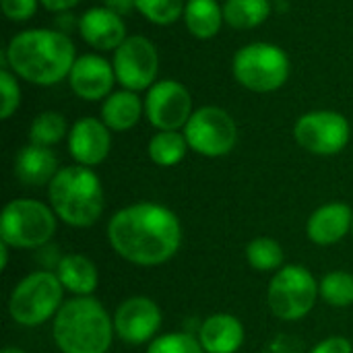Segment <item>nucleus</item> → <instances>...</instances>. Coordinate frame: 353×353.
Segmentation results:
<instances>
[{"instance_id":"obj_1","label":"nucleus","mask_w":353,"mask_h":353,"mask_svg":"<svg viewBox=\"0 0 353 353\" xmlns=\"http://www.w3.org/2000/svg\"><path fill=\"white\" fill-rule=\"evenodd\" d=\"M108 240L124 261L139 267H157L180 250L182 225L168 207L137 203L120 209L110 219Z\"/></svg>"},{"instance_id":"obj_2","label":"nucleus","mask_w":353,"mask_h":353,"mask_svg":"<svg viewBox=\"0 0 353 353\" xmlns=\"http://www.w3.org/2000/svg\"><path fill=\"white\" fill-rule=\"evenodd\" d=\"M2 56V68L31 85L52 87L68 79L77 60V48L68 33L39 27L12 35Z\"/></svg>"},{"instance_id":"obj_3","label":"nucleus","mask_w":353,"mask_h":353,"mask_svg":"<svg viewBox=\"0 0 353 353\" xmlns=\"http://www.w3.org/2000/svg\"><path fill=\"white\" fill-rule=\"evenodd\" d=\"M54 341L62 353H108L114 339V319L91 296H77L54 316Z\"/></svg>"},{"instance_id":"obj_4","label":"nucleus","mask_w":353,"mask_h":353,"mask_svg":"<svg viewBox=\"0 0 353 353\" xmlns=\"http://www.w3.org/2000/svg\"><path fill=\"white\" fill-rule=\"evenodd\" d=\"M50 205L60 221L70 228H91L103 213V188L99 176L85 165L60 168L48 184Z\"/></svg>"},{"instance_id":"obj_5","label":"nucleus","mask_w":353,"mask_h":353,"mask_svg":"<svg viewBox=\"0 0 353 353\" xmlns=\"http://www.w3.org/2000/svg\"><path fill=\"white\" fill-rule=\"evenodd\" d=\"M290 56L271 41H252L242 46L232 60L234 79L248 91L273 93L290 79Z\"/></svg>"},{"instance_id":"obj_6","label":"nucleus","mask_w":353,"mask_h":353,"mask_svg":"<svg viewBox=\"0 0 353 353\" xmlns=\"http://www.w3.org/2000/svg\"><path fill=\"white\" fill-rule=\"evenodd\" d=\"M64 285L60 283L56 273L35 271L23 277L10 298H8V314L21 327H39L62 308Z\"/></svg>"},{"instance_id":"obj_7","label":"nucleus","mask_w":353,"mask_h":353,"mask_svg":"<svg viewBox=\"0 0 353 353\" xmlns=\"http://www.w3.org/2000/svg\"><path fill=\"white\" fill-rule=\"evenodd\" d=\"M56 232V213L35 199L10 201L0 217V238L12 248H39Z\"/></svg>"},{"instance_id":"obj_8","label":"nucleus","mask_w":353,"mask_h":353,"mask_svg":"<svg viewBox=\"0 0 353 353\" xmlns=\"http://www.w3.org/2000/svg\"><path fill=\"white\" fill-rule=\"evenodd\" d=\"M319 294V283L306 267L288 265L273 275L267 300L271 312L277 319L292 323L310 314Z\"/></svg>"},{"instance_id":"obj_9","label":"nucleus","mask_w":353,"mask_h":353,"mask_svg":"<svg viewBox=\"0 0 353 353\" xmlns=\"http://www.w3.org/2000/svg\"><path fill=\"white\" fill-rule=\"evenodd\" d=\"M188 147L203 157H223L238 143V126L232 114L219 105H203L184 126Z\"/></svg>"},{"instance_id":"obj_10","label":"nucleus","mask_w":353,"mask_h":353,"mask_svg":"<svg viewBox=\"0 0 353 353\" xmlns=\"http://www.w3.org/2000/svg\"><path fill=\"white\" fill-rule=\"evenodd\" d=\"M294 139L304 151L329 157L341 153L347 147L352 139V126L339 112L314 110L302 114L296 120Z\"/></svg>"},{"instance_id":"obj_11","label":"nucleus","mask_w":353,"mask_h":353,"mask_svg":"<svg viewBox=\"0 0 353 353\" xmlns=\"http://www.w3.org/2000/svg\"><path fill=\"white\" fill-rule=\"evenodd\" d=\"M116 81L128 91H147L157 83L159 54L155 43L145 35H128L112 56Z\"/></svg>"},{"instance_id":"obj_12","label":"nucleus","mask_w":353,"mask_h":353,"mask_svg":"<svg viewBox=\"0 0 353 353\" xmlns=\"http://www.w3.org/2000/svg\"><path fill=\"white\" fill-rule=\"evenodd\" d=\"M143 101L145 118L157 130L184 128L194 112L190 91L174 79H161L151 85Z\"/></svg>"},{"instance_id":"obj_13","label":"nucleus","mask_w":353,"mask_h":353,"mask_svg":"<svg viewBox=\"0 0 353 353\" xmlns=\"http://www.w3.org/2000/svg\"><path fill=\"white\" fill-rule=\"evenodd\" d=\"M161 327L159 306L145 296H134L124 300L114 314L116 335L130 345H143L153 341Z\"/></svg>"},{"instance_id":"obj_14","label":"nucleus","mask_w":353,"mask_h":353,"mask_svg":"<svg viewBox=\"0 0 353 353\" xmlns=\"http://www.w3.org/2000/svg\"><path fill=\"white\" fill-rule=\"evenodd\" d=\"M116 83L118 81L114 64L99 54L77 56L68 74V85L72 93L83 101H103L108 95L114 93Z\"/></svg>"},{"instance_id":"obj_15","label":"nucleus","mask_w":353,"mask_h":353,"mask_svg":"<svg viewBox=\"0 0 353 353\" xmlns=\"http://www.w3.org/2000/svg\"><path fill=\"white\" fill-rule=\"evenodd\" d=\"M112 149V130L103 120L85 116L79 118L68 132V153L70 157L85 168H95L110 155Z\"/></svg>"},{"instance_id":"obj_16","label":"nucleus","mask_w":353,"mask_h":353,"mask_svg":"<svg viewBox=\"0 0 353 353\" xmlns=\"http://www.w3.org/2000/svg\"><path fill=\"white\" fill-rule=\"evenodd\" d=\"M79 35L97 52H114L128 37L124 17L116 14L108 6L87 8L79 17Z\"/></svg>"},{"instance_id":"obj_17","label":"nucleus","mask_w":353,"mask_h":353,"mask_svg":"<svg viewBox=\"0 0 353 353\" xmlns=\"http://www.w3.org/2000/svg\"><path fill=\"white\" fill-rule=\"evenodd\" d=\"M353 225V211L345 203H327L319 207L306 223L310 242L319 246H333L341 242Z\"/></svg>"},{"instance_id":"obj_18","label":"nucleus","mask_w":353,"mask_h":353,"mask_svg":"<svg viewBox=\"0 0 353 353\" xmlns=\"http://www.w3.org/2000/svg\"><path fill=\"white\" fill-rule=\"evenodd\" d=\"M205 353H236L244 343V325L232 314H211L199 329Z\"/></svg>"},{"instance_id":"obj_19","label":"nucleus","mask_w":353,"mask_h":353,"mask_svg":"<svg viewBox=\"0 0 353 353\" xmlns=\"http://www.w3.org/2000/svg\"><path fill=\"white\" fill-rule=\"evenodd\" d=\"M58 159L50 147L25 145L14 157V176L25 186H46L58 174Z\"/></svg>"},{"instance_id":"obj_20","label":"nucleus","mask_w":353,"mask_h":353,"mask_svg":"<svg viewBox=\"0 0 353 353\" xmlns=\"http://www.w3.org/2000/svg\"><path fill=\"white\" fill-rule=\"evenodd\" d=\"M141 116H145V101L128 89L114 91L101 103V120L112 132L130 130L139 124Z\"/></svg>"},{"instance_id":"obj_21","label":"nucleus","mask_w":353,"mask_h":353,"mask_svg":"<svg viewBox=\"0 0 353 353\" xmlns=\"http://www.w3.org/2000/svg\"><path fill=\"white\" fill-rule=\"evenodd\" d=\"M56 275L64 290L72 292L74 296H91L97 290L99 275L97 267L91 259L83 254H66L60 259Z\"/></svg>"},{"instance_id":"obj_22","label":"nucleus","mask_w":353,"mask_h":353,"mask_svg":"<svg viewBox=\"0 0 353 353\" xmlns=\"http://www.w3.org/2000/svg\"><path fill=\"white\" fill-rule=\"evenodd\" d=\"M184 25L188 33L196 39H211L221 31L223 6L217 0H186L184 6Z\"/></svg>"},{"instance_id":"obj_23","label":"nucleus","mask_w":353,"mask_h":353,"mask_svg":"<svg viewBox=\"0 0 353 353\" xmlns=\"http://www.w3.org/2000/svg\"><path fill=\"white\" fill-rule=\"evenodd\" d=\"M271 14V0H225L223 21L236 31H248L263 25Z\"/></svg>"},{"instance_id":"obj_24","label":"nucleus","mask_w":353,"mask_h":353,"mask_svg":"<svg viewBox=\"0 0 353 353\" xmlns=\"http://www.w3.org/2000/svg\"><path fill=\"white\" fill-rule=\"evenodd\" d=\"M188 149L190 147L186 143L184 132H178V130H159L157 134L151 137L149 147H147L151 161L161 168L178 165L186 157Z\"/></svg>"},{"instance_id":"obj_25","label":"nucleus","mask_w":353,"mask_h":353,"mask_svg":"<svg viewBox=\"0 0 353 353\" xmlns=\"http://www.w3.org/2000/svg\"><path fill=\"white\" fill-rule=\"evenodd\" d=\"M70 132L66 118L60 112H41L29 126V143L39 147H54Z\"/></svg>"},{"instance_id":"obj_26","label":"nucleus","mask_w":353,"mask_h":353,"mask_svg":"<svg viewBox=\"0 0 353 353\" xmlns=\"http://www.w3.org/2000/svg\"><path fill=\"white\" fill-rule=\"evenodd\" d=\"M246 261L256 271H277L283 263V248L273 238H254L246 246Z\"/></svg>"},{"instance_id":"obj_27","label":"nucleus","mask_w":353,"mask_h":353,"mask_svg":"<svg viewBox=\"0 0 353 353\" xmlns=\"http://www.w3.org/2000/svg\"><path fill=\"white\" fill-rule=\"evenodd\" d=\"M321 298L335 306V308H345L353 304V275L345 271H333L323 277L319 283Z\"/></svg>"},{"instance_id":"obj_28","label":"nucleus","mask_w":353,"mask_h":353,"mask_svg":"<svg viewBox=\"0 0 353 353\" xmlns=\"http://www.w3.org/2000/svg\"><path fill=\"white\" fill-rule=\"evenodd\" d=\"M134 2L143 19L159 27L174 25L178 19H182L186 6V0H134Z\"/></svg>"},{"instance_id":"obj_29","label":"nucleus","mask_w":353,"mask_h":353,"mask_svg":"<svg viewBox=\"0 0 353 353\" xmlns=\"http://www.w3.org/2000/svg\"><path fill=\"white\" fill-rule=\"evenodd\" d=\"M147 353H205V350L201 341L188 333H168V335L155 337L149 343Z\"/></svg>"},{"instance_id":"obj_30","label":"nucleus","mask_w":353,"mask_h":353,"mask_svg":"<svg viewBox=\"0 0 353 353\" xmlns=\"http://www.w3.org/2000/svg\"><path fill=\"white\" fill-rule=\"evenodd\" d=\"M19 77L10 72L8 68L0 70V91H2V108H0V118L8 120L21 105V87H19Z\"/></svg>"},{"instance_id":"obj_31","label":"nucleus","mask_w":353,"mask_h":353,"mask_svg":"<svg viewBox=\"0 0 353 353\" xmlns=\"http://www.w3.org/2000/svg\"><path fill=\"white\" fill-rule=\"evenodd\" d=\"M2 12L12 23H25L35 17L39 0H0Z\"/></svg>"},{"instance_id":"obj_32","label":"nucleus","mask_w":353,"mask_h":353,"mask_svg":"<svg viewBox=\"0 0 353 353\" xmlns=\"http://www.w3.org/2000/svg\"><path fill=\"white\" fill-rule=\"evenodd\" d=\"M310 353H353L352 343L345 337H327L325 341H321Z\"/></svg>"},{"instance_id":"obj_33","label":"nucleus","mask_w":353,"mask_h":353,"mask_svg":"<svg viewBox=\"0 0 353 353\" xmlns=\"http://www.w3.org/2000/svg\"><path fill=\"white\" fill-rule=\"evenodd\" d=\"M103 6H108L110 10H114L120 17H126L132 10H137V2L134 0H103Z\"/></svg>"},{"instance_id":"obj_34","label":"nucleus","mask_w":353,"mask_h":353,"mask_svg":"<svg viewBox=\"0 0 353 353\" xmlns=\"http://www.w3.org/2000/svg\"><path fill=\"white\" fill-rule=\"evenodd\" d=\"M81 0H39V4L50 12H68L72 10Z\"/></svg>"},{"instance_id":"obj_35","label":"nucleus","mask_w":353,"mask_h":353,"mask_svg":"<svg viewBox=\"0 0 353 353\" xmlns=\"http://www.w3.org/2000/svg\"><path fill=\"white\" fill-rule=\"evenodd\" d=\"M72 29L79 31V19L74 14H70V12H60V17H58V31L70 33Z\"/></svg>"},{"instance_id":"obj_36","label":"nucleus","mask_w":353,"mask_h":353,"mask_svg":"<svg viewBox=\"0 0 353 353\" xmlns=\"http://www.w3.org/2000/svg\"><path fill=\"white\" fill-rule=\"evenodd\" d=\"M8 244H4L2 240H0V267L2 269H6V263H8Z\"/></svg>"},{"instance_id":"obj_37","label":"nucleus","mask_w":353,"mask_h":353,"mask_svg":"<svg viewBox=\"0 0 353 353\" xmlns=\"http://www.w3.org/2000/svg\"><path fill=\"white\" fill-rule=\"evenodd\" d=\"M2 353H27L25 350H21V347H6Z\"/></svg>"},{"instance_id":"obj_38","label":"nucleus","mask_w":353,"mask_h":353,"mask_svg":"<svg viewBox=\"0 0 353 353\" xmlns=\"http://www.w3.org/2000/svg\"><path fill=\"white\" fill-rule=\"evenodd\" d=\"M352 232H353V225H352Z\"/></svg>"}]
</instances>
